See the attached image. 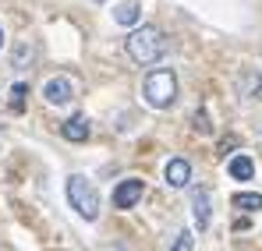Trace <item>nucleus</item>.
I'll return each instance as SVG.
<instances>
[{
	"instance_id": "nucleus-11",
	"label": "nucleus",
	"mask_w": 262,
	"mask_h": 251,
	"mask_svg": "<svg viewBox=\"0 0 262 251\" xmlns=\"http://www.w3.org/2000/svg\"><path fill=\"white\" fill-rule=\"evenodd\" d=\"M234 209L259 212L262 209V195H259V191H237V195H234Z\"/></svg>"
},
{
	"instance_id": "nucleus-7",
	"label": "nucleus",
	"mask_w": 262,
	"mask_h": 251,
	"mask_svg": "<svg viewBox=\"0 0 262 251\" xmlns=\"http://www.w3.org/2000/svg\"><path fill=\"white\" fill-rule=\"evenodd\" d=\"M163 177H167L170 188H188V180H191V163H188V159H170L167 170H163Z\"/></svg>"
},
{
	"instance_id": "nucleus-13",
	"label": "nucleus",
	"mask_w": 262,
	"mask_h": 251,
	"mask_svg": "<svg viewBox=\"0 0 262 251\" xmlns=\"http://www.w3.org/2000/svg\"><path fill=\"white\" fill-rule=\"evenodd\" d=\"M25 92H29V88H25L21 82L11 88V110H14V113H21V110H25Z\"/></svg>"
},
{
	"instance_id": "nucleus-15",
	"label": "nucleus",
	"mask_w": 262,
	"mask_h": 251,
	"mask_svg": "<svg viewBox=\"0 0 262 251\" xmlns=\"http://www.w3.org/2000/svg\"><path fill=\"white\" fill-rule=\"evenodd\" d=\"M191 124H195L199 134H209V117H206V113H195V117H191Z\"/></svg>"
},
{
	"instance_id": "nucleus-4",
	"label": "nucleus",
	"mask_w": 262,
	"mask_h": 251,
	"mask_svg": "<svg viewBox=\"0 0 262 251\" xmlns=\"http://www.w3.org/2000/svg\"><path fill=\"white\" fill-rule=\"evenodd\" d=\"M142 195H145V184H142L138 177H128V180L117 184V191H114V206H117V209H131V206L142 202Z\"/></svg>"
},
{
	"instance_id": "nucleus-12",
	"label": "nucleus",
	"mask_w": 262,
	"mask_h": 251,
	"mask_svg": "<svg viewBox=\"0 0 262 251\" xmlns=\"http://www.w3.org/2000/svg\"><path fill=\"white\" fill-rule=\"evenodd\" d=\"M32 57H36V46L29 39H21L14 46V67H25V64H32Z\"/></svg>"
},
{
	"instance_id": "nucleus-10",
	"label": "nucleus",
	"mask_w": 262,
	"mask_h": 251,
	"mask_svg": "<svg viewBox=\"0 0 262 251\" xmlns=\"http://www.w3.org/2000/svg\"><path fill=\"white\" fill-rule=\"evenodd\" d=\"M114 21H117V25H138V21H142V7H138V4H121V7H114Z\"/></svg>"
},
{
	"instance_id": "nucleus-2",
	"label": "nucleus",
	"mask_w": 262,
	"mask_h": 251,
	"mask_svg": "<svg viewBox=\"0 0 262 251\" xmlns=\"http://www.w3.org/2000/svg\"><path fill=\"white\" fill-rule=\"evenodd\" d=\"M145 103L152 110H170L177 103V78L170 67H152L145 75Z\"/></svg>"
},
{
	"instance_id": "nucleus-9",
	"label": "nucleus",
	"mask_w": 262,
	"mask_h": 251,
	"mask_svg": "<svg viewBox=\"0 0 262 251\" xmlns=\"http://www.w3.org/2000/svg\"><path fill=\"white\" fill-rule=\"evenodd\" d=\"M227 170H230V177H234V180H252V177H255V163H252L248 156H234Z\"/></svg>"
},
{
	"instance_id": "nucleus-17",
	"label": "nucleus",
	"mask_w": 262,
	"mask_h": 251,
	"mask_svg": "<svg viewBox=\"0 0 262 251\" xmlns=\"http://www.w3.org/2000/svg\"><path fill=\"white\" fill-rule=\"evenodd\" d=\"M0 46H4V29H0Z\"/></svg>"
},
{
	"instance_id": "nucleus-6",
	"label": "nucleus",
	"mask_w": 262,
	"mask_h": 251,
	"mask_svg": "<svg viewBox=\"0 0 262 251\" xmlns=\"http://www.w3.org/2000/svg\"><path fill=\"white\" fill-rule=\"evenodd\" d=\"M213 198H209V191L206 188H199L195 195H191V216H195V226L199 230H209V223H213Z\"/></svg>"
},
{
	"instance_id": "nucleus-3",
	"label": "nucleus",
	"mask_w": 262,
	"mask_h": 251,
	"mask_svg": "<svg viewBox=\"0 0 262 251\" xmlns=\"http://www.w3.org/2000/svg\"><path fill=\"white\" fill-rule=\"evenodd\" d=\"M68 202H71V209L78 212V216H85V219H96L99 216V191L89 184L85 177H68Z\"/></svg>"
},
{
	"instance_id": "nucleus-14",
	"label": "nucleus",
	"mask_w": 262,
	"mask_h": 251,
	"mask_svg": "<svg viewBox=\"0 0 262 251\" xmlns=\"http://www.w3.org/2000/svg\"><path fill=\"white\" fill-rule=\"evenodd\" d=\"M191 248H195V237H191L188 230H181L174 237V244H170V251H191Z\"/></svg>"
},
{
	"instance_id": "nucleus-18",
	"label": "nucleus",
	"mask_w": 262,
	"mask_h": 251,
	"mask_svg": "<svg viewBox=\"0 0 262 251\" xmlns=\"http://www.w3.org/2000/svg\"><path fill=\"white\" fill-rule=\"evenodd\" d=\"M99 4H103V0H99Z\"/></svg>"
},
{
	"instance_id": "nucleus-1",
	"label": "nucleus",
	"mask_w": 262,
	"mask_h": 251,
	"mask_svg": "<svg viewBox=\"0 0 262 251\" xmlns=\"http://www.w3.org/2000/svg\"><path fill=\"white\" fill-rule=\"evenodd\" d=\"M124 50H128V57L135 64L149 67V64H156L167 53V39H163V32L156 25H142V29H135L128 39H124Z\"/></svg>"
},
{
	"instance_id": "nucleus-5",
	"label": "nucleus",
	"mask_w": 262,
	"mask_h": 251,
	"mask_svg": "<svg viewBox=\"0 0 262 251\" xmlns=\"http://www.w3.org/2000/svg\"><path fill=\"white\" fill-rule=\"evenodd\" d=\"M43 96H46V103H53V106H68L75 99V85L68 78H50L43 85Z\"/></svg>"
},
{
	"instance_id": "nucleus-16",
	"label": "nucleus",
	"mask_w": 262,
	"mask_h": 251,
	"mask_svg": "<svg viewBox=\"0 0 262 251\" xmlns=\"http://www.w3.org/2000/svg\"><path fill=\"white\" fill-rule=\"evenodd\" d=\"M259 99H262V75H259Z\"/></svg>"
},
{
	"instance_id": "nucleus-8",
	"label": "nucleus",
	"mask_w": 262,
	"mask_h": 251,
	"mask_svg": "<svg viewBox=\"0 0 262 251\" xmlns=\"http://www.w3.org/2000/svg\"><path fill=\"white\" fill-rule=\"evenodd\" d=\"M60 134L68 138V142H85L89 138V121L78 113V117H68L64 124H60Z\"/></svg>"
}]
</instances>
